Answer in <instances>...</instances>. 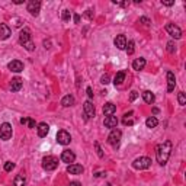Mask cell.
Here are the masks:
<instances>
[{
	"mask_svg": "<svg viewBox=\"0 0 186 186\" xmlns=\"http://www.w3.org/2000/svg\"><path fill=\"white\" fill-rule=\"evenodd\" d=\"M145 125H147V128H156L159 125V121H157L156 116H150V118H147Z\"/></svg>",
	"mask_w": 186,
	"mask_h": 186,
	"instance_id": "obj_26",
	"label": "cell"
},
{
	"mask_svg": "<svg viewBox=\"0 0 186 186\" xmlns=\"http://www.w3.org/2000/svg\"><path fill=\"white\" fill-rule=\"evenodd\" d=\"M115 4L118 6H122V7H127V6H129V1H114Z\"/></svg>",
	"mask_w": 186,
	"mask_h": 186,
	"instance_id": "obj_39",
	"label": "cell"
},
{
	"mask_svg": "<svg viewBox=\"0 0 186 186\" xmlns=\"http://www.w3.org/2000/svg\"><path fill=\"white\" fill-rule=\"evenodd\" d=\"M7 67H9L10 71H13V73H21V71H23V63L19 61V60H12L7 64Z\"/></svg>",
	"mask_w": 186,
	"mask_h": 186,
	"instance_id": "obj_11",
	"label": "cell"
},
{
	"mask_svg": "<svg viewBox=\"0 0 186 186\" xmlns=\"http://www.w3.org/2000/svg\"><path fill=\"white\" fill-rule=\"evenodd\" d=\"M167 51H169L170 54H173V52L176 51V45H175L173 41H169V42H167Z\"/></svg>",
	"mask_w": 186,
	"mask_h": 186,
	"instance_id": "obj_31",
	"label": "cell"
},
{
	"mask_svg": "<svg viewBox=\"0 0 186 186\" xmlns=\"http://www.w3.org/2000/svg\"><path fill=\"white\" fill-rule=\"evenodd\" d=\"M103 124H105V127L106 128H116V125H118V118L114 115H111V116H106L105 118V121H103Z\"/></svg>",
	"mask_w": 186,
	"mask_h": 186,
	"instance_id": "obj_19",
	"label": "cell"
},
{
	"mask_svg": "<svg viewBox=\"0 0 186 186\" xmlns=\"http://www.w3.org/2000/svg\"><path fill=\"white\" fill-rule=\"evenodd\" d=\"M100 83H102V84H108V83H109V76H108V74H103V76L100 77Z\"/></svg>",
	"mask_w": 186,
	"mask_h": 186,
	"instance_id": "obj_36",
	"label": "cell"
},
{
	"mask_svg": "<svg viewBox=\"0 0 186 186\" xmlns=\"http://www.w3.org/2000/svg\"><path fill=\"white\" fill-rule=\"evenodd\" d=\"M10 35H12V31H10V28H9L6 23H0V41H4V39H7Z\"/></svg>",
	"mask_w": 186,
	"mask_h": 186,
	"instance_id": "obj_12",
	"label": "cell"
},
{
	"mask_svg": "<svg viewBox=\"0 0 186 186\" xmlns=\"http://www.w3.org/2000/svg\"><path fill=\"white\" fill-rule=\"evenodd\" d=\"M36 132H38V135L42 138V137H46V134L49 132V127H48V124L45 122H41L39 125H38V128H36Z\"/></svg>",
	"mask_w": 186,
	"mask_h": 186,
	"instance_id": "obj_20",
	"label": "cell"
},
{
	"mask_svg": "<svg viewBox=\"0 0 186 186\" xmlns=\"http://www.w3.org/2000/svg\"><path fill=\"white\" fill-rule=\"evenodd\" d=\"M26 183V179L23 176V173H19L15 179H13V186H25Z\"/></svg>",
	"mask_w": 186,
	"mask_h": 186,
	"instance_id": "obj_25",
	"label": "cell"
},
{
	"mask_svg": "<svg viewBox=\"0 0 186 186\" xmlns=\"http://www.w3.org/2000/svg\"><path fill=\"white\" fill-rule=\"evenodd\" d=\"M167 92L172 93L176 87V77H175V73L173 71H167Z\"/></svg>",
	"mask_w": 186,
	"mask_h": 186,
	"instance_id": "obj_10",
	"label": "cell"
},
{
	"mask_svg": "<svg viewBox=\"0 0 186 186\" xmlns=\"http://www.w3.org/2000/svg\"><path fill=\"white\" fill-rule=\"evenodd\" d=\"M58 167V159L54 157V156H45L42 159V169L46 172H51V170H55Z\"/></svg>",
	"mask_w": 186,
	"mask_h": 186,
	"instance_id": "obj_2",
	"label": "cell"
},
{
	"mask_svg": "<svg viewBox=\"0 0 186 186\" xmlns=\"http://www.w3.org/2000/svg\"><path fill=\"white\" fill-rule=\"evenodd\" d=\"M26 10L32 16H38L39 15V10H41V1L39 0H29L26 3Z\"/></svg>",
	"mask_w": 186,
	"mask_h": 186,
	"instance_id": "obj_5",
	"label": "cell"
},
{
	"mask_svg": "<svg viewBox=\"0 0 186 186\" xmlns=\"http://www.w3.org/2000/svg\"><path fill=\"white\" fill-rule=\"evenodd\" d=\"M73 21H74V23H80V15L76 13V15L73 16Z\"/></svg>",
	"mask_w": 186,
	"mask_h": 186,
	"instance_id": "obj_43",
	"label": "cell"
},
{
	"mask_svg": "<svg viewBox=\"0 0 186 186\" xmlns=\"http://www.w3.org/2000/svg\"><path fill=\"white\" fill-rule=\"evenodd\" d=\"M135 44H134V41H129L128 44H127V46H125V49H127V54L128 55H132L134 54V51H135Z\"/></svg>",
	"mask_w": 186,
	"mask_h": 186,
	"instance_id": "obj_27",
	"label": "cell"
},
{
	"mask_svg": "<svg viewBox=\"0 0 186 186\" xmlns=\"http://www.w3.org/2000/svg\"><path fill=\"white\" fill-rule=\"evenodd\" d=\"M83 111H84L86 119L93 118V116L96 115V109H94V105L92 103V100H86V102H84V105H83Z\"/></svg>",
	"mask_w": 186,
	"mask_h": 186,
	"instance_id": "obj_9",
	"label": "cell"
},
{
	"mask_svg": "<svg viewBox=\"0 0 186 186\" xmlns=\"http://www.w3.org/2000/svg\"><path fill=\"white\" fill-rule=\"evenodd\" d=\"M69 186H82V183H79V182H70Z\"/></svg>",
	"mask_w": 186,
	"mask_h": 186,
	"instance_id": "obj_46",
	"label": "cell"
},
{
	"mask_svg": "<svg viewBox=\"0 0 186 186\" xmlns=\"http://www.w3.org/2000/svg\"><path fill=\"white\" fill-rule=\"evenodd\" d=\"M84 18H87L89 21H92L93 19V10L92 9H87V10L84 12Z\"/></svg>",
	"mask_w": 186,
	"mask_h": 186,
	"instance_id": "obj_35",
	"label": "cell"
},
{
	"mask_svg": "<svg viewBox=\"0 0 186 186\" xmlns=\"http://www.w3.org/2000/svg\"><path fill=\"white\" fill-rule=\"evenodd\" d=\"M124 80H125V71H124V70H122V71H118L115 79H114V84H115V86H119V84H122Z\"/></svg>",
	"mask_w": 186,
	"mask_h": 186,
	"instance_id": "obj_24",
	"label": "cell"
},
{
	"mask_svg": "<svg viewBox=\"0 0 186 186\" xmlns=\"http://www.w3.org/2000/svg\"><path fill=\"white\" fill-rule=\"evenodd\" d=\"M22 89V79L21 77H13L10 82V90L12 92H19Z\"/></svg>",
	"mask_w": 186,
	"mask_h": 186,
	"instance_id": "obj_16",
	"label": "cell"
},
{
	"mask_svg": "<svg viewBox=\"0 0 186 186\" xmlns=\"http://www.w3.org/2000/svg\"><path fill=\"white\" fill-rule=\"evenodd\" d=\"M124 125H134V121L128 119V118H124Z\"/></svg>",
	"mask_w": 186,
	"mask_h": 186,
	"instance_id": "obj_41",
	"label": "cell"
},
{
	"mask_svg": "<svg viewBox=\"0 0 186 186\" xmlns=\"http://www.w3.org/2000/svg\"><path fill=\"white\" fill-rule=\"evenodd\" d=\"M145 64H147L145 58L140 57V58H137V60H134V63H132V69L135 70V71H141V70L145 67Z\"/></svg>",
	"mask_w": 186,
	"mask_h": 186,
	"instance_id": "obj_21",
	"label": "cell"
},
{
	"mask_svg": "<svg viewBox=\"0 0 186 186\" xmlns=\"http://www.w3.org/2000/svg\"><path fill=\"white\" fill-rule=\"evenodd\" d=\"M13 169H15V163H12V162L4 163V170H6V172H12Z\"/></svg>",
	"mask_w": 186,
	"mask_h": 186,
	"instance_id": "obj_33",
	"label": "cell"
},
{
	"mask_svg": "<svg viewBox=\"0 0 186 186\" xmlns=\"http://www.w3.org/2000/svg\"><path fill=\"white\" fill-rule=\"evenodd\" d=\"M138 22H140V23H142L144 26H150V25H151V21H150L148 18H145V16L140 18V19H138Z\"/></svg>",
	"mask_w": 186,
	"mask_h": 186,
	"instance_id": "obj_34",
	"label": "cell"
},
{
	"mask_svg": "<svg viewBox=\"0 0 186 186\" xmlns=\"http://www.w3.org/2000/svg\"><path fill=\"white\" fill-rule=\"evenodd\" d=\"M21 124H22V125H28V118H22V119H21Z\"/></svg>",
	"mask_w": 186,
	"mask_h": 186,
	"instance_id": "obj_45",
	"label": "cell"
},
{
	"mask_svg": "<svg viewBox=\"0 0 186 186\" xmlns=\"http://www.w3.org/2000/svg\"><path fill=\"white\" fill-rule=\"evenodd\" d=\"M177 102L180 106H185L186 105V96H185V92H179L177 93Z\"/></svg>",
	"mask_w": 186,
	"mask_h": 186,
	"instance_id": "obj_28",
	"label": "cell"
},
{
	"mask_svg": "<svg viewBox=\"0 0 186 186\" xmlns=\"http://www.w3.org/2000/svg\"><path fill=\"white\" fill-rule=\"evenodd\" d=\"M13 25H15V26H21V22H22V21H21V19H18V18H16V19H13Z\"/></svg>",
	"mask_w": 186,
	"mask_h": 186,
	"instance_id": "obj_44",
	"label": "cell"
},
{
	"mask_svg": "<svg viewBox=\"0 0 186 186\" xmlns=\"http://www.w3.org/2000/svg\"><path fill=\"white\" fill-rule=\"evenodd\" d=\"M0 138L3 141H7V140L12 138V125L9 122H3L0 125Z\"/></svg>",
	"mask_w": 186,
	"mask_h": 186,
	"instance_id": "obj_7",
	"label": "cell"
},
{
	"mask_svg": "<svg viewBox=\"0 0 186 186\" xmlns=\"http://www.w3.org/2000/svg\"><path fill=\"white\" fill-rule=\"evenodd\" d=\"M114 44L118 49H125V46H127V38H125V35H116V38L114 39Z\"/></svg>",
	"mask_w": 186,
	"mask_h": 186,
	"instance_id": "obj_14",
	"label": "cell"
},
{
	"mask_svg": "<svg viewBox=\"0 0 186 186\" xmlns=\"http://www.w3.org/2000/svg\"><path fill=\"white\" fill-rule=\"evenodd\" d=\"M23 46H25V49H26V51H29V52L35 49V44H34L32 41H29V42H26V44H23Z\"/></svg>",
	"mask_w": 186,
	"mask_h": 186,
	"instance_id": "obj_32",
	"label": "cell"
},
{
	"mask_svg": "<svg viewBox=\"0 0 186 186\" xmlns=\"http://www.w3.org/2000/svg\"><path fill=\"white\" fill-rule=\"evenodd\" d=\"M121 137H122V132H121L119 129L114 128V129L111 131V134L108 135V142H109L114 148H118V145H119V142H121Z\"/></svg>",
	"mask_w": 186,
	"mask_h": 186,
	"instance_id": "obj_4",
	"label": "cell"
},
{
	"mask_svg": "<svg viewBox=\"0 0 186 186\" xmlns=\"http://www.w3.org/2000/svg\"><path fill=\"white\" fill-rule=\"evenodd\" d=\"M61 19H63L64 22H69L70 19H71V13H70V10H63V15H61Z\"/></svg>",
	"mask_w": 186,
	"mask_h": 186,
	"instance_id": "obj_29",
	"label": "cell"
},
{
	"mask_svg": "<svg viewBox=\"0 0 186 186\" xmlns=\"http://www.w3.org/2000/svg\"><path fill=\"white\" fill-rule=\"evenodd\" d=\"M61 160L64 163H67V164L74 163V160H76V154H74L73 151H70V150H64V151L61 153Z\"/></svg>",
	"mask_w": 186,
	"mask_h": 186,
	"instance_id": "obj_13",
	"label": "cell"
},
{
	"mask_svg": "<svg viewBox=\"0 0 186 186\" xmlns=\"http://www.w3.org/2000/svg\"><path fill=\"white\" fill-rule=\"evenodd\" d=\"M142 99L145 100V103L153 105L154 100H156V96H154V93L150 92V90H144V92H142Z\"/></svg>",
	"mask_w": 186,
	"mask_h": 186,
	"instance_id": "obj_22",
	"label": "cell"
},
{
	"mask_svg": "<svg viewBox=\"0 0 186 186\" xmlns=\"http://www.w3.org/2000/svg\"><path fill=\"white\" fill-rule=\"evenodd\" d=\"M153 114H159V109L157 108H153Z\"/></svg>",
	"mask_w": 186,
	"mask_h": 186,
	"instance_id": "obj_48",
	"label": "cell"
},
{
	"mask_svg": "<svg viewBox=\"0 0 186 186\" xmlns=\"http://www.w3.org/2000/svg\"><path fill=\"white\" fill-rule=\"evenodd\" d=\"M166 31H167V34H169L172 38H175V39H180V38H182V29H180L177 25H175V23H167V25H166Z\"/></svg>",
	"mask_w": 186,
	"mask_h": 186,
	"instance_id": "obj_6",
	"label": "cell"
},
{
	"mask_svg": "<svg viewBox=\"0 0 186 186\" xmlns=\"http://www.w3.org/2000/svg\"><path fill=\"white\" fill-rule=\"evenodd\" d=\"M13 3H15V4H22V3H23V0H15Z\"/></svg>",
	"mask_w": 186,
	"mask_h": 186,
	"instance_id": "obj_47",
	"label": "cell"
},
{
	"mask_svg": "<svg viewBox=\"0 0 186 186\" xmlns=\"http://www.w3.org/2000/svg\"><path fill=\"white\" fill-rule=\"evenodd\" d=\"M61 105H63L64 108L73 106V105H74V96H71V94H66V96L61 99Z\"/></svg>",
	"mask_w": 186,
	"mask_h": 186,
	"instance_id": "obj_23",
	"label": "cell"
},
{
	"mask_svg": "<svg viewBox=\"0 0 186 186\" xmlns=\"http://www.w3.org/2000/svg\"><path fill=\"white\" fill-rule=\"evenodd\" d=\"M29 41H31V31L28 28H23L21 31V34H19V42L23 45V44H26Z\"/></svg>",
	"mask_w": 186,
	"mask_h": 186,
	"instance_id": "obj_15",
	"label": "cell"
},
{
	"mask_svg": "<svg viewBox=\"0 0 186 186\" xmlns=\"http://www.w3.org/2000/svg\"><path fill=\"white\" fill-rule=\"evenodd\" d=\"M170 154H172V141H169V140L163 141L162 144H159L156 147V159L160 166H164L167 163Z\"/></svg>",
	"mask_w": 186,
	"mask_h": 186,
	"instance_id": "obj_1",
	"label": "cell"
},
{
	"mask_svg": "<svg viewBox=\"0 0 186 186\" xmlns=\"http://www.w3.org/2000/svg\"><path fill=\"white\" fill-rule=\"evenodd\" d=\"M103 115H106V116H111V115H114L116 112V106L112 103V102H108V103H105L103 105Z\"/></svg>",
	"mask_w": 186,
	"mask_h": 186,
	"instance_id": "obj_18",
	"label": "cell"
},
{
	"mask_svg": "<svg viewBox=\"0 0 186 186\" xmlns=\"http://www.w3.org/2000/svg\"><path fill=\"white\" fill-rule=\"evenodd\" d=\"M28 127L29 128H35V121L32 118H28Z\"/></svg>",
	"mask_w": 186,
	"mask_h": 186,
	"instance_id": "obj_40",
	"label": "cell"
},
{
	"mask_svg": "<svg viewBox=\"0 0 186 186\" xmlns=\"http://www.w3.org/2000/svg\"><path fill=\"white\" fill-rule=\"evenodd\" d=\"M83 166L82 164H69L67 166V172L70 175H82L83 173Z\"/></svg>",
	"mask_w": 186,
	"mask_h": 186,
	"instance_id": "obj_17",
	"label": "cell"
},
{
	"mask_svg": "<svg viewBox=\"0 0 186 186\" xmlns=\"http://www.w3.org/2000/svg\"><path fill=\"white\" fill-rule=\"evenodd\" d=\"M70 141H71V135L66 129H60L57 134V142L61 145H67V144H70Z\"/></svg>",
	"mask_w": 186,
	"mask_h": 186,
	"instance_id": "obj_8",
	"label": "cell"
},
{
	"mask_svg": "<svg viewBox=\"0 0 186 186\" xmlns=\"http://www.w3.org/2000/svg\"><path fill=\"white\" fill-rule=\"evenodd\" d=\"M162 4H164V6H173L175 0H162Z\"/></svg>",
	"mask_w": 186,
	"mask_h": 186,
	"instance_id": "obj_38",
	"label": "cell"
},
{
	"mask_svg": "<svg viewBox=\"0 0 186 186\" xmlns=\"http://www.w3.org/2000/svg\"><path fill=\"white\" fill-rule=\"evenodd\" d=\"M137 97H138V92H137V90H131V94H129V100H131V102H134Z\"/></svg>",
	"mask_w": 186,
	"mask_h": 186,
	"instance_id": "obj_37",
	"label": "cell"
},
{
	"mask_svg": "<svg viewBox=\"0 0 186 186\" xmlns=\"http://www.w3.org/2000/svg\"><path fill=\"white\" fill-rule=\"evenodd\" d=\"M94 147H96V151H97L99 159H103V157H105V154H103V151H102V148H100V145H99V142H97V141L94 142Z\"/></svg>",
	"mask_w": 186,
	"mask_h": 186,
	"instance_id": "obj_30",
	"label": "cell"
},
{
	"mask_svg": "<svg viewBox=\"0 0 186 186\" xmlns=\"http://www.w3.org/2000/svg\"><path fill=\"white\" fill-rule=\"evenodd\" d=\"M150 166H151V159H148V157H138L132 162V167L135 170H145Z\"/></svg>",
	"mask_w": 186,
	"mask_h": 186,
	"instance_id": "obj_3",
	"label": "cell"
},
{
	"mask_svg": "<svg viewBox=\"0 0 186 186\" xmlns=\"http://www.w3.org/2000/svg\"><path fill=\"white\" fill-rule=\"evenodd\" d=\"M86 93H87L89 99H92V97H93V90H92V87H90V86H89V87L86 89Z\"/></svg>",
	"mask_w": 186,
	"mask_h": 186,
	"instance_id": "obj_42",
	"label": "cell"
}]
</instances>
